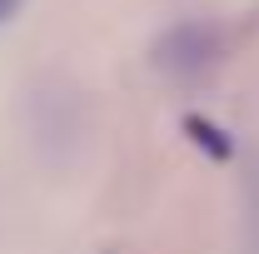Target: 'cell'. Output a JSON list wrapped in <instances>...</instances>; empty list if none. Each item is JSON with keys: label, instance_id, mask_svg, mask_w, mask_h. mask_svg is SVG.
Here are the masks:
<instances>
[{"label": "cell", "instance_id": "cell-1", "mask_svg": "<svg viewBox=\"0 0 259 254\" xmlns=\"http://www.w3.org/2000/svg\"><path fill=\"white\" fill-rule=\"evenodd\" d=\"M220 50H225L220 25H209V20H180L169 35H160L155 65L164 75H175V80H194V75H204L209 65L220 60Z\"/></svg>", "mask_w": 259, "mask_h": 254}, {"label": "cell", "instance_id": "cell-2", "mask_svg": "<svg viewBox=\"0 0 259 254\" xmlns=\"http://www.w3.org/2000/svg\"><path fill=\"white\" fill-rule=\"evenodd\" d=\"M185 130L194 135V145H199V150H214V159H229V150H234V145L225 140V130H220V125H209V120L190 115V120H185Z\"/></svg>", "mask_w": 259, "mask_h": 254}, {"label": "cell", "instance_id": "cell-3", "mask_svg": "<svg viewBox=\"0 0 259 254\" xmlns=\"http://www.w3.org/2000/svg\"><path fill=\"white\" fill-rule=\"evenodd\" d=\"M15 5H20V0H0V25H5V20L15 15Z\"/></svg>", "mask_w": 259, "mask_h": 254}]
</instances>
